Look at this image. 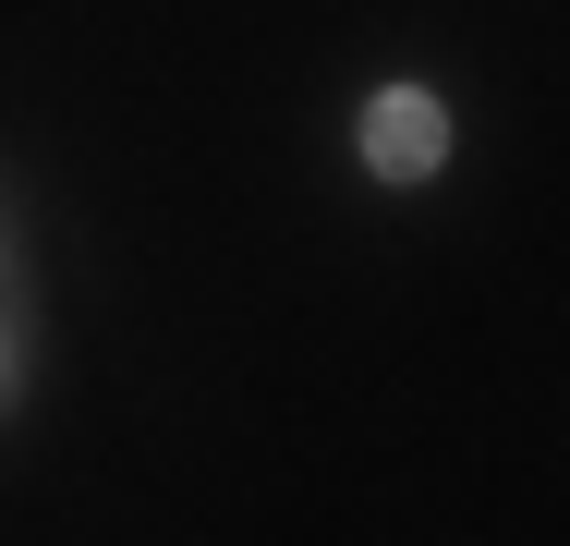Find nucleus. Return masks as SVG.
I'll return each mask as SVG.
<instances>
[{
	"instance_id": "nucleus-1",
	"label": "nucleus",
	"mask_w": 570,
	"mask_h": 546,
	"mask_svg": "<svg viewBox=\"0 0 570 546\" xmlns=\"http://www.w3.org/2000/svg\"><path fill=\"white\" fill-rule=\"evenodd\" d=\"M364 158H376L389 183L438 170V158H450V121H438V98H425V86H389V98L364 109Z\"/></svg>"
}]
</instances>
